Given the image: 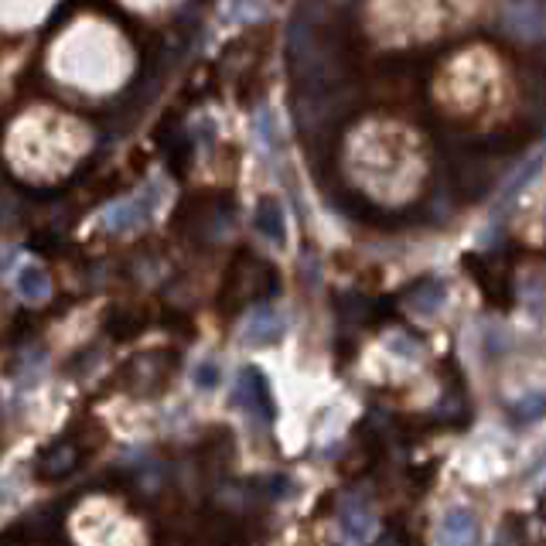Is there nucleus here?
I'll return each instance as SVG.
<instances>
[{"mask_svg":"<svg viewBox=\"0 0 546 546\" xmlns=\"http://www.w3.org/2000/svg\"><path fill=\"white\" fill-rule=\"evenodd\" d=\"M256 222H260V229H267V233H270L273 239L284 236V226H280V212L273 209V205H263V209H260V219H256Z\"/></svg>","mask_w":546,"mask_h":546,"instance_id":"7","label":"nucleus"},{"mask_svg":"<svg viewBox=\"0 0 546 546\" xmlns=\"http://www.w3.org/2000/svg\"><path fill=\"white\" fill-rule=\"evenodd\" d=\"M506 31L523 41H546V4H509L502 11Z\"/></svg>","mask_w":546,"mask_h":546,"instance_id":"2","label":"nucleus"},{"mask_svg":"<svg viewBox=\"0 0 546 546\" xmlns=\"http://www.w3.org/2000/svg\"><path fill=\"white\" fill-rule=\"evenodd\" d=\"M280 335H284V321H280L270 308L253 311L250 325H246V332H243L246 342H253V345H270V342H277Z\"/></svg>","mask_w":546,"mask_h":546,"instance_id":"4","label":"nucleus"},{"mask_svg":"<svg viewBox=\"0 0 546 546\" xmlns=\"http://www.w3.org/2000/svg\"><path fill=\"white\" fill-rule=\"evenodd\" d=\"M512 420H519V424H533V420L546 417V396L543 393H529L523 400H516L509 407Z\"/></svg>","mask_w":546,"mask_h":546,"instance_id":"5","label":"nucleus"},{"mask_svg":"<svg viewBox=\"0 0 546 546\" xmlns=\"http://www.w3.org/2000/svg\"><path fill=\"white\" fill-rule=\"evenodd\" d=\"M18 287H21V294H24V297H45V294H48V277H45L41 270L28 267V270H21Z\"/></svg>","mask_w":546,"mask_h":546,"instance_id":"6","label":"nucleus"},{"mask_svg":"<svg viewBox=\"0 0 546 546\" xmlns=\"http://www.w3.org/2000/svg\"><path fill=\"white\" fill-rule=\"evenodd\" d=\"M540 482H543V488H546V468L540 471Z\"/></svg>","mask_w":546,"mask_h":546,"instance_id":"8","label":"nucleus"},{"mask_svg":"<svg viewBox=\"0 0 546 546\" xmlns=\"http://www.w3.org/2000/svg\"><path fill=\"white\" fill-rule=\"evenodd\" d=\"M478 540H482V529L468 509H451L434 533V546H478Z\"/></svg>","mask_w":546,"mask_h":546,"instance_id":"1","label":"nucleus"},{"mask_svg":"<svg viewBox=\"0 0 546 546\" xmlns=\"http://www.w3.org/2000/svg\"><path fill=\"white\" fill-rule=\"evenodd\" d=\"M342 533L349 546H362L372 533V512L362 499H349L342 509Z\"/></svg>","mask_w":546,"mask_h":546,"instance_id":"3","label":"nucleus"}]
</instances>
